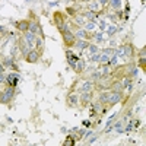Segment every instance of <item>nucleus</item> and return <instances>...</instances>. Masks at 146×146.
Segmentation results:
<instances>
[{"label": "nucleus", "instance_id": "f257e3e1", "mask_svg": "<svg viewBox=\"0 0 146 146\" xmlns=\"http://www.w3.org/2000/svg\"><path fill=\"white\" fill-rule=\"evenodd\" d=\"M53 19H54V23H56V27H57V29H58L60 34H63V32H66V31L70 29V25L66 22V19H64L62 12H54Z\"/></svg>", "mask_w": 146, "mask_h": 146}, {"label": "nucleus", "instance_id": "f03ea898", "mask_svg": "<svg viewBox=\"0 0 146 146\" xmlns=\"http://www.w3.org/2000/svg\"><path fill=\"white\" fill-rule=\"evenodd\" d=\"M15 95V88L13 86H6V89L2 94V100H0V104H9L12 101Z\"/></svg>", "mask_w": 146, "mask_h": 146}, {"label": "nucleus", "instance_id": "7ed1b4c3", "mask_svg": "<svg viewBox=\"0 0 146 146\" xmlns=\"http://www.w3.org/2000/svg\"><path fill=\"white\" fill-rule=\"evenodd\" d=\"M62 36H63V42H64L66 47H73V45H75V42H76V36H75V34L72 32V29L63 32Z\"/></svg>", "mask_w": 146, "mask_h": 146}, {"label": "nucleus", "instance_id": "20e7f679", "mask_svg": "<svg viewBox=\"0 0 146 146\" xmlns=\"http://www.w3.org/2000/svg\"><path fill=\"white\" fill-rule=\"evenodd\" d=\"M121 100H123V94L117 92V91H111V92H110L107 104H108V107H111V105H115V104L121 102Z\"/></svg>", "mask_w": 146, "mask_h": 146}, {"label": "nucleus", "instance_id": "39448f33", "mask_svg": "<svg viewBox=\"0 0 146 146\" xmlns=\"http://www.w3.org/2000/svg\"><path fill=\"white\" fill-rule=\"evenodd\" d=\"M18 44H19V51H21V54L23 56V57H25L28 53H29V50H32V48H31V45L28 44V41L25 40V36H21V38H19V41H18Z\"/></svg>", "mask_w": 146, "mask_h": 146}, {"label": "nucleus", "instance_id": "423d86ee", "mask_svg": "<svg viewBox=\"0 0 146 146\" xmlns=\"http://www.w3.org/2000/svg\"><path fill=\"white\" fill-rule=\"evenodd\" d=\"M40 57H41V54L36 51L35 48H32V50H29V53L23 57V58H25L27 63H36V62L40 60Z\"/></svg>", "mask_w": 146, "mask_h": 146}, {"label": "nucleus", "instance_id": "0eeeda50", "mask_svg": "<svg viewBox=\"0 0 146 146\" xmlns=\"http://www.w3.org/2000/svg\"><path fill=\"white\" fill-rule=\"evenodd\" d=\"M28 25H29V21H28V19H23V21H18V22L15 23L16 29H18L19 32H22V34L28 31Z\"/></svg>", "mask_w": 146, "mask_h": 146}, {"label": "nucleus", "instance_id": "6e6552de", "mask_svg": "<svg viewBox=\"0 0 146 146\" xmlns=\"http://www.w3.org/2000/svg\"><path fill=\"white\" fill-rule=\"evenodd\" d=\"M78 104H79V95L78 94H70L67 96V105L75 108V107H78Z\"/></svg>", "mask_w": 146, "mask_h": 146}, {"label": "nucleus", "instance_id": "1a4fd4ad", "mask_svg": "<svg viewBox=\"0 0 146 146\" xmlns=\"http://www.w3.org/2000/svg\"><path fill=\"white\" fill-rule=\"evenodd\" d=\"M23 36H25V40L31 45V48H35V38H36V35L34 32H31V31H27V32H23Z\"/></svg>", "mask_w": 146, "mask_h": 146}, {"label": "nucleus", "instance_id": "9d476101", "mask_svg": "<svg viewBox=\"0 0 146 146\" xmlns=\"http://www.w3.org/2000/svg\"><path fill=\"white\" fill-rule=\"evenodd\" d=\"M94 88H95V82H92V80H85V82L80 85V92L94 91Z\"/></svg>", "mask_w": 146, "mask_h": 146}, {"label": "nucleus", "instance_id": "9b49d317", "mask_svg": "<svg viewBox=\"0 0 146 146\" xmlns=\"http://www.w3.org/2000/svg\"><path fill=\"white\" fill-rule=\"evenodd\" d=\"M35 50L38 51L40 54H42V51H44V38L42 36L36 35V38H35Z\"/></svg>", "mask_w": 146, "mask_h": 146}, {"label": "nucleus", "instance_id": "f8f14e48", "mask_svg": "<svg viewBox=\"0 0 146 146\" xmlns=\"http://www.w3.org/2000/svg\"><path fill=\"white\" fill-rule=\"evenodd\" d=\"M18 80H19V76L18 75H9V76H6V83H7V86H16L18 85Z\"/></svg>", "mask_w": 146, "mask_h": 146}, {"label": "nucleus", "instance_id": "ddd939ff", "mask_svg": "<svg viewBox=\"0 0 146 146\" xmlns=\"http://www.w3.org/2000/svg\"><path fill=\"white\" fill-rule=\"evenodd\" d=\"M92 96H94L92 91H88V92H82V96H80L82 105H86V104H89V101L92 100Z\"/></svg>", "mask_w": 146, "mask_h": 146}, {"label": "nucleus", "instance_id": "4468645a", "mask_svg": "<svg viewBox=\"0 0 146 146\" xmlns=\"http://www.w3.org/2000/svg\"><path fill=\"white\" fill-rule=\"evenodd\" d=\"M75 36H76V40H89L92 35H89L85 29H78L76 34H75Z\"/></svg>", "mask_w": 146, "mask_h": 146}, {"label": "nucleus", "instance_id": "2eb2a0df", "mask_svg": "<svg viewBox=\"0 0 146 146\" xmlns=\"http://www.w3.org/2000/svg\"><path fill=\"white\" fill-rule=\"evenodd\" d=\"M73 19H75V23L78 27H85V23H86V19H85L83 15H75Z\"/></svg>", "mask_w": 146, "mask_h": 146}, {"label": "nucleus", "instance_id": "dca6fc26", "mask_svg": "<svg viewBox=\"0 0 146 146\" xmlns=\"http://www.w3.org/2000/svg\"><path fill=\"white\" fill-rule=\"evenodd\" d=\"M75 45L79 48V50H85V48L89 47V41L88 40H76Z\"/></svg>", "mask_w": 146, "mask_h": 146}, {"label": "nucleus", "instance_id": "f3484780", "mask_svg": "<svg viewBox=\"0 0 146 146\" xmlns=\"http://www.w3.org/2000/svg\"><path fill=\"white\" fill-rule=\"evenodd\" d=\"M66 56H67V63L73 67V66L76 64V62H78V57H76V56H73V53H72V51H67V53H66Z\"/></svg>", "mask_w": 146, "mask_h": 146}, {"label": "nucleus", "instance_id": "a211bd4d", "mask_svg": "<svg viewBox=\"0 0 146 146\" xmlns=\"http://www.w3.org/2000/svg\"><path fill=\"white\" fill-rule=\"evenodd\" d=\"M123 53L130 58L133 56V45L131 44H127V45H123Z\"/></svg>", "mask_w": 146, "mask_h": 146}, {"label": "nucleus", "instance_id": "6ab92c4d", "mask_svg": "<svg viewBox=\"0 0 146 146\" xmlns=\"http://www.w3.org/2000/svg\"><path fill=\"white\" fill-rule=\"evenodd\" d=\"M83 66H85L83 60L78 58V62H76V64H75V66H73V69H75V72H76V73H80V72L83 70Z\"/></svg>", "mask_w": 146, "mask_h": 146}, {"label": "nucleus", "instance_id": "aec40b11", "mask_svg": "<svg viewBox=\"0 0 146 146\" xmlns=\"http://www.w3.org/2000/svg\"><path fill=\"white\" fill-rule=\"evenodd\" d=\"M111 88L113 91H117V92H121L124 88H123V85H121V82H113L111 83Z\"/></svg>", "mask_w": 146, "mask_h": 146}, {"label": "nucleus", "instance_id": "412c9836", "mask_svg": "<svg viewBox=\"0 0 146 146\" xmlns=\"http://www.w3.org/2000/svg\"><path fill=\"white\" fill-rule=\"evenodd\" d=\"M108 96H110V92H108V91L101 92V95H100V101H101L102 104H107V101H108Z\"/></svg>", "mask_w": 146, "mask_h": 146}, {"label": "nucleus", "instance_id": "4be33fe9", "mask_svg": "<svg viewBox=\"0 0 146 146\" xmlns=\"http://www.w3.org/2000/svg\"><path fill=\"white\" fill-rule=\"evenodd\" d=\"M75 137H73V136H69L67 139H66V142H63V146H73V145H75Z\"/></svg>", "mask_w": 146, "mask_h": 146}, {"label": "nucleus", "instance_id": "5701e85b", "mask_svg": "<svg viewBox=\"0 0 146 146\" xmlns=\"http://www.w3.org/2000/svg\"><path fill=\"white\" fill-rule=\"evenodd\" d=\"M85 19H89V21H95L96 19V13H92V12H85Z\"/></svg>", "mask_w": 146, "mask_h": 146}, {"label": "nucleus", "instance_id": "b1692460", "mask_svg": "<svg viewBox=\"0 0 146 146\" xmlns=\"http://www.w3.org/2000/svg\"><path fill=\"white\" fill-rule=\"evenodd\" d=\"M98 60H100L101 63H108L110 62V56L105 54V53H102V54H100V58Z\"/></svg>", "mask_w": 146, "mask_h": 146}, {"label": "nucleus", "instance_id": "393cba45", "mask_svg": "<svg viewBox=\"0 0 146 146\" xmlns=\"http://www.w3.org/2000/svg\"><path fill=\"white\" fill-rule=\"evenodd\" d=\"M110 3H111V6H113L114 9H120V7H121V0H111Z\"/></svg>", "mask_w": 146, "mask_h": 146}, {"label": "nucleus", "instance_id": "a878e982", "mask_svg": "<svg viewBox=\"0 0 146 146\" xmlns=\"http://www.w3.org/2000/svg\"><path fill=\"white\" fill-rule=\"evenodd\" d=\"M139 66H140V69H142V70H146V58L139 57Z\"/></svg>", "mask_w": 146, "mask_h": 146}, {"label": "nucleus", "instance_id": "bb28decb", "mask_svg": "<svg viewBox=\"0 0 146 146\" xmlns=\"http://www.w3.org/2000/svg\"><path fill=\"white\" fill-rule=\"evenodd\" d=\"M85 28H86V29H94V28H95V21L86 22V23H85Z\"/></svg>", "mask_w": 146, "mask_h": 146}, {"label": "nucleus", "instance_id": "cd10ccee", "mask_svg": "<svg viewBox=\"0 0 146 146\" xmlns=\"http://www.w3.org/2000/svg\"><path fill=\"white\" fill-rule=\"evenodd\" d=\"M121 85H123V88L130 86V78H124V79H123V82H121Z\"/></svg>", "mask_w": 146, "mask_h": 146}, {"label": "nucleus", "instance_id": "c85d7f7f", "mask_svg": "<svg viewBox=\"0 0 146 146\" xmlns=\"http://www.w3.org/2000/svg\"><path fill=\"white\" fill-rule=\"evenodd\" d=\"M66 12H67V15H69V16H75V15H76V10L73 9V7H67Z\"/></svg>", "mask_w": 146, "mask_h": 146}, {"label": "nucleus", "instance_id": "c756f323", "mask_svg": "<svg viewBox=\"0 0 146 146\" xmlns=\"http://www.w3.org/2000/svg\"><path fill=\"white\" fill-rule=\"evenodd\" d=\"M139 57H142V58H146V47H142V50L139 51Z\"/></svg>", "mask_w": 146, "mask_h": 146}, {"label": "nucleus", "instance_id": "7c9ffc66", "mask_svg": "<svg viewBox=\"0 0 146 146\" xmlns=\"http://www.w3.org/2000/svg\"><path fill=\"white\" fill-rule=\"evenodd\" d=\"M5 80H6V76L3 73H0V83H5Z\"/></svg>", "mask_w": 146, "mask_h": 146}, {"label": "nucleus", "instance_id": "2f4dec72", "mask_svg": "<svg viewBox=\"0 0 146 146\" xmlns=\"http://www.w3.org/2000/svg\"><path fill=\"white\" fill-rule=\"evenodd\" d=\"M89 47H91V51H92V54H94V53H96V51H98V48H96L95 45H89Z\"/></svg>", "mask_w": 146, "mask_h": 146}, {"label": "nucleus", "instance_id": "473e14b6", "mask_svg": "<svg viewBox=\"0 0 146 146\" xmlns=\"http://www.w3.org/2000/svg\"><path fill=\"white\" fill-rule=\"evenodd\" d=\"M98 58H100V54H95V56H92V62H98Z\"/></svg>", "mask_w": 146, "mask_h": 146}, {"label": "nucleus", "instance_id": "72a5a7b5", "mask_svg": "<svg viewBox=\"0 0 146 146\" xmlns=\"http://www.w3.org/2000/svg\"><path fill=\"white\" fill-rule=\"evenodd\" d=\"M5 72V64H0V73Z\"/></svg>", "mask_w": 146, "mask_h": 146}, {"label": "nucleus", "instance_id": "f704fd0d", "mask_svg": "<svg viewBox=\"0 0 146 146\" xmlns=\"http://www.w3.org/2000/svg\"><path fill=\"white\" fill-rule=\"evenodd\" d=\"M114 31H115V27H113V28H110V31H108V32H110V34H113Z\"/></svg>", "mask_w": 146, "mask_h": 146}, {"label": "nucleus", "instance_id": "c9c22d12", "mask_svg": "<svg viewBox=\"0 0 146 146\" xmlns=\"http://www.w3.org/2000/svg\"><path fill=\"white\" fill-rule=\"evenodd\" d=\"M3 29H5L3 27H0V32H3Z\"/></svg>", "mask_w": 146, "mask_h": 146}, {"label": "nucleus", "instance_id": "e433bc0d", "mask_svg": "<svg viewBox=\"0 0 146 146\" xmlns=\"http://www.w3.org/2000/svg\"><path fill=\"white\" fill-rule=\"evenodd\" d=\"M82 2H92V0H82Z\"/></svg>", "mask_w": 146, "mask_h": 146}, {"label": "nucleus", "instance_id": "4c0bfd02", "mask_svg": "<svg viewBox=\"0 0 146 146\" xmlns=\"http://www.w3.org/2000/svg\"><path fill=\"white\" fill-rule=\"evenodd\" d=\"M2 94H3V92H2V91H0V100H2Z\"/></svg>", "mask_w": 146, "mask_h": 146}]
</instances>
